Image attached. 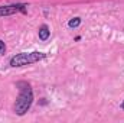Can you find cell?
<instances>
[{
  "instance_id": "8992f818",
  "label": "cell",
  "mask_w": 124,
  "mask_h": 123,
  "mask_svg": "<svg viewBox=\"0 0 124 123\" xmlns=\"http://www.w3.org/2000/svg\"><path fill=\"white\" fill-rule=\"evenodd\" d=\"M6 54V44L0 39V55H4Z\"/></svg>"
},
{
  "instance_id": "277c9868",
  "label": "cell",
  "mask_w": 124,
  "mask_h": 123,
  "mask_svg": "<svg viewBox=\"0 0 124 123\" xmlns=\"http://www.w3.org/2000/svg\"><path fill=\"white\" fill-rule=\"evenodd\" d=\"M38 33H39V39H40V41H48L49 36H51V31H49L48 25H40Z\"/></svg>"
},
{
  "instance_id": "7a4b0ae2",
  "label": "cell",
  "mask_w": 124,
  "mask_h": 123,
  "mask_svg": "<svg viewBox=\"0 0 124 123\" xmlns=\"http://www.w3.org/2000/svg\"><path fill=\"white\" fill-rule=\"evenodd\" d=\"M46 58L45 52H39V51H33V52H20L16 54L15 57L10 58V67L13 68H19V67H25V65H31L35 62H39Z\"/></svg>"
},
{
  "instance_id": "5b68a950",
  "label": "cell",
  "mask_w": 124,
  "mask_h": 123,
  "mask_svg": "<svg viewBox=\"0 0 124 123\" xmlns=\"http://www.w3.org/2000/svg\"><path fill=\"white\" fill-rule=\"evenodd\" d=\"M81 25V18H72L69 22H68V26L71 28V29H74V28H78Z\"/></svg>"
},
{
  "instance_id": "52a82bcc",
  "label": "cell",
  "mask_w": 124,
  "mask_h": 123,
  "mask_svg": "<svg viewBox=\"0 0 124 123\" xmlns=\"http://www.w3.org/2000/svg\"><path fill=\"white\" fill-rule=\"evenodd\" d=\"M121 109L124 110V100H123V103H121Z\"/></svg>"
},
{
  "instance_id": "6da1fadb",
  "label": "cell",
  "mask_w": 124,
  "mask_h": 123,
  "mask_svg": "<svg viewBox=\"0 0 124 123\" xmlns=\"http://www.w3.org/2000/svg\"><path fill=\"white\" fill-rule=\"evenodd\" d=\"M16 87L19 88V96L16 98V103L13 106V110L17 116H25L33 103V90L31 84L26 81H19L16 83Z\"/></svg>"
},
{
  "instance_id": "3957f363",
  "label": "cell",
  "mask_w": 124,
  "mask_h": 123,
  "mask_svg": "<svg viewBox=\"0 0 124 123\" xmlns=\"http://www.w3.org/2000/svg\"><path fill=\"white\" fill-rule=\"evenodd\" d=\"M26 4L23 3H15V4H6V6H0V18L3 16H12L16 13H25L26 12Z\"/></svg>"
}]
</instances>
